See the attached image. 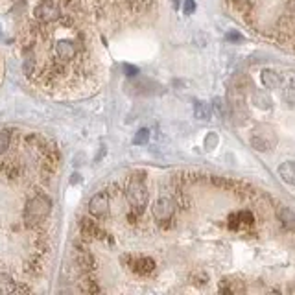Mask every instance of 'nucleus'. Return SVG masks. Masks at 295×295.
Segmentation results:
<instances>
[{
    "instance_id": "obj_19",
    "label": "nucleus",
    "mask_w": 295,
    "mask_h": 295,
    "mask_svg": "<svg viewBox=\"0 0 295 295\" xmlns=\"http://www.w3.org/2000/svg\"><path fill=\"white\" fill-rule=\"evenodd\" d=\"M190 282L192 284H196V286H205L207 282H209V275L203 271H196L190 275Z\"/></svg>"
},
{
    "instance_id": "obj_26",
    "label": "nucleus",
    "mask_w": 295,
    "mask_h": 295,
    "mask_svg": "<svg viewBox=\"0 0 295 295\" xmlns=\"http://www.w3.org/2000/svg\"><path fill=\"white\" fill-rule=\"evenodd\" d=\"M216 142H218V136H216V133H211V135L205 138V148H207V150H212V148L216 146Z\"/></svg>"
},
{
    "instance_id": "obj_23",
    "label": "nucleus",
    "mask_w": 295,
    "mask_h": 295,
    "mask_svg": "<svg viewBox=\"0 0 295 295\" xmlns=\"http://www.w3.org/2000/svg\"><path fill=\"white\" fill-rule=\"evenodd\" d=\"M236 214H238V219H240V223H242V225H251V223L255 221V216H253L249 211L236 212Z\"/></svg>"
},
{
    "instance_id": "obj_29",
    "label": "nucleus",
    "mask_w": 295,
    "mask_h": 295,
    "mask_svg": "<svg viewBox=\"0 0 295 295\" xmlns=\"http://www.w3.org/2000/svg\"><path fill=\"white\" fill-rule=\"evenodd\" d=\"M133 4H135L136 11H142V9H146V6H148V0H133Z\"/></svg>"
},
{
    "instance_id": "obj_5",
    "label": "nucleus",
    "mask_w": 295,
    "mask_h": 295,
    "mask_svg": "<svg viewBox=\"0 0 295 295\" xmlns=\"http://www.w3.org/2000/svg\"><path fill=\"white\" fill-rule=\"evenodd\" d=\"M33 15H35V19L41 21V23H54V21L59 19L61 13H59V8H57L54 2L46 0V2H41L37 8H35Z\"/></svg>"
},
{
    "instance_id": "obj_17",
    "label": "nucleus",
    "mask_w": 295,
    "mask_h": 295,
    "mask_svg": "<svg viewBox=\"0 0 295 295\" xmlns=\"http://www.w3.org/2000/svg\"><path fill=\"white\" fill-rule=\"evenodd\" d=\"M80 290L85 294H100V286L91 279H83L80 282Z\"/></svg>"
},
{
    "instance_id": "obj_31",
    "label": "nucleus",
    "mask_w": 295,
    "mask_h": 295,
    "mask_svg": "<svg viewBox=\"0 0 295 295\" xmlns=\"http://www.w3.org/2000/svg\"><path fill=\"white\" fill-rule=\"evenodd\" d=\"M70 183H72V185H74V183H80V174L72 175V181H70Z\"/></svg>"
},
{
    "instance_id": "obj_30",
    "label": "nucleus",
    "mask_w": 295,
    "mask_h": 295,
    "mask_svg": "<svg viewBox=\"0 0 295 295\" xmlns=\"http://www.w3.org/2000/svg\"><path fill=\"white\" fill-rule=\"evenodd\" d=\"M227 39H231V41H242V35L240 33H235V31H231L227 35Z\"/></svg>"
},
{
    "instance_id": "obj_8",
    "label": "nucleus",
    "mask_w": 295,
    "mask_h": 295,
    "mask_svg": "<svg viewBox=\"0 0 295 295\" xmlns=\"http://www.w3.org/2000/svg\"><path fill=\"white\" fill-rule=\"evenodd\" d=\"M55 54H57V57H59V59L70 61V59H74V57H76L78 48L72 41H59V43L55 45Z\"/></svg>"
},
{
    "instance_id": "obj_25",
    "label": "nucleus",
    "mask_w": 295,
    "mask_h": 295,
    "mask_svg": "<svg viewBox=\"0 0 295 295\" xmlns=\"http://www.w3.org/2000/svg\"><path fill=\"white\" fill-rule=\"evenodd\" d=\"M124 72H126V76L128 78H135V76H138L140 70L136 67H133V65H128V63H126V65H124Z\"/></svg>"
},
{
    "instance_id": "obj_18",
    "label": "nucleus",
    "mask_w": 295,
    "mask_h": 295,
    "mask_svg": "<svg viewBox=\"0 0 295 295\" xmlns=\"http://www.w3.org/2000/svg\"><path fill=\"white\" fill-rule=\"evenodd\" d=\"M212 107H214V111H216V114H218L219 118H225V116H227V104L221 98L212 100Z\"/></svg>"
},
{
    "instance_id": "obj_12",
    "label": "nucleus",
    "mask_w": 295,
    "mask_h": 295,
    "mask_svg": "<svg viewBox=\"0 0 295 295\" xmlns=\"http://www.w3.org/2000/svg\"><path fill=\"white\" fill-rule=\"evenodd\" d=\"M262 83L266 85V89H279L282 85V76L277 74L275 70L266 68V70H262Z\"/></svg>"
},
{
    "instance_id": "obj_1",
    "label": "nucleus",
    "mask_w": 295,
    "mask_h": 295,
    "mask_svg": "<svg viewBox=\"0 0 295 295\" xmlns=\"http://www.w3.org/2000/svg\"><path fill=\"white\" fill-rule=\"evenodd\" d=\"M50 211H52L50 197H46L45 194L33 196L30 201L26 203V209H24V221H26V225H28V227H33V225L41 223V221L50 214Z\"/></svg>"
},
{
    "instance_id": "obj_16",
    "label": "nucleus",
    "mask_w": 295,
    "mask_h": 295,
    "mask_svg": "<svg viewBox=\"0 0 295 295\" xmlns=\"http://www.w3.org/2000/svg\"><path fill=\"white\" fill-rule=\"evenodd\" d=\"M253 100H255V104H257L260 109H269V107H271V98L262 91H255Z\"/></svg>"
},
{
    "instance_id": "obj_10",
    "label": "nucleus",
    "mask_w": 295,
    "mask_h": 295,
    "mask_svg": "<svg viewBox=\"0 0 295 295\" xmlns=\"http://www.w3.org/2000/svg\"><path fill=\"white\" fill-rule=\"evenodd\" d=\"M277 218H279L280 225L284 229H290V231H295V212L292 209H288L284 205H280L277 209Z\"/></svg>"
},
{
    "instance_id": "obj_24",
    "label": "nucleus",
    "mask_w": 295,
    "mask_h": 295,
    "mask_svg": "<svg viewBox=\"0 0 295 295\" xmlns=\"http://www.w3.org/2000/svg\"><path fill=\"white\" fill-rule=\"evenodd\" d=\"M183 11H185V15H192V13L196 11V2H194V0H185Z\"/></svg>"
},
{
    "instance_id": "obj_14",
    "label": "nucleus",
    "mask_w": 295,
    "mask_h": 295,
    "mask_svg": "<svg viewBox=\"0 0 295 295\" xmlns=\"http://www.w3.org/2000/svg\"><path fill=\"white\" fill-rule=\"evenodd\" d=\"M194 114H196L197 120H209L211 118V106L203 100H197L194 104Z\"/></svg>"
},
{
    "instance_id": "obj_11",
    "label": "nucleus",
    "mask_w": 295,
    "mask_h": 295,
    "mask_svg": "<svg viewBox=\"0 0 295 295\" xmlns=\"http://www.w3.org/2000/svg\"><path fill=\"white\" fill-rule=\"evenodd\" d=\"M279 177L286 185H295V161H286L279 166Z\"/></svg>"
},
{
    "instance_id": "obj_7",
    "label": "nucleus",
    "mask_w": 295,
    "mask_h": 295,
    "mask_svg": "<svg viewBox=\"0 0 295 295\" xmlns=\"http://www.w3.org/2000/svg\"><path fill=\"white\" fill-rule=\"evenodd\" d=\"M74 260H76L78 268L81 269V271H92L94 269V257H92L89 249L81 245V243L76 242V251H74Z\"/></svg>"
},
{
    "instance_id": "obj_33",
    "label": "nucleus",
    "mask_w": 295,
    "mask_h": 295,
    "mask_svg": "<svg viewBox=\"0 0 295 295\" xmlns=\"http://www.w3.org/2000/svg\"><path fill=\"white\" fill-rule=\"evenodd\" d=\"M179 4H181V0H174V6H175V8H177Z\"/></svg>"
},
{
    "instance_id": "obj_15",
    "label": "nucleus",
    "mask_w": 295,
    "mask_h": 295,
    "mask_svg": "<svg viewBox=\"0 0 295 295\" xmlns=\"http://www.w3.org/2000/svg\"><path fill=\"white\" fill-rule=\"evenodd\" d=\"M15 280L9 275H0V294H13L15 292Z\"/></svg>"
},
{
    "instance_id": "obj_6",
    "label": "nucleus",
    "mask_w": 295,
    "mask_h": 295,
    "mask_svg": "<svg viewBox=\"0 0 295 295\" xmlns=\"http://www.w3.org/2000/svg\"><path fill=\"white\" fill-rule=\"evenodd\" d=\"M80 233L85 240H104L106 238V231L100 227L96 221L89 218H83L80 221Z\"/></svg>"
},
{
    "instance_id": "obj_2",
    "label": "nucleus",
    "mask_w": 295,
    "mask_h": 295,
    "mask_svg": "<svg viewBox=\"0 0 295 295\" xmlns=\"http://www.w3.org/2000/svg\"><path fill=\"white\" fill-rule=\"evenodd\" d=\"M126 197H128L129 205L133 207L135 212H140L146 209L148 205V188L144 185V177H136V174L131 177L128 188H126Z\"/></svg>"
},
{
    "instance_id": "obj_20",
    "label": "nucleus",
    "mask_w": 295,
    "mask_h": 295,
    "mask_svg": "<svg viewBox=\"0 0 295 295\" xmlns=\"http://www.w3.org/2000/svg\"><path fill=\"white\" fill-rule=\"evenodd\" d=\"M9 142H11V133L6 131V129H4V131H0V155L8 152Z\"/></svg>"
},
{
    "instance_id": "obj_13",
    "label": "nucleus",
    "mask_w": 295,
    "mask_h": 295,
    "mask_svg": "<svg viewBox=\"0 0 295 295\" xmlns=\"http://www.w3.org/2000/svg\"><path fill=\"white\" fill-rule=\"evenodd\" d=\"M219 292L221 294H238V292H243V284L240 280L223 279L219 282Z\"/></svg>"
},
{
    "instance_id": "obj_9",
    "label": "nucleus",
    "mask_w": 295,
    "mask_h": 295,
    "mask_svg": "<svg viewBox=\"0 0 295 295\" xmlns=\"http://www.w3.org/2000/svg\"><path fill=\"white\" fill-rule=\"evenodd\" d=\"M131 268H133V271L138 273V275H150V273L155 269V260L150 257L135 258V260L131 262Z\"/></svg>"
},
{
    "instance_id": "obj_21",
    "label": "nucleus",
    "mask_w": 295,
    "mask_h": 295,
    "mask_svg": "<svg viewBox=\"0 0 295 295\" xmlns=\"http://www.w3.org/2000/svg\"><path fill=\"white\" fill-rule=\"evenodd\" d=\"M148 138H150V129L142 128V129H138V133L135 135L133 144H135V146H142V144L148 142Z\"/></svg>"
},
{
    "instance_id": "obj_32",
    "label": "nucleus",
    "mask_w": 295,
    "mask_h": 295,
    "mask_svg": "<svg viewBox=\"0 0 295 295\" xmlns=\"http://www.w3.org/2000/svg\"><path fill=\"white\" fill-rule=\"evenodd\" d=\"M290 85H292V87L295 89V72L292 74V76H290Z\"/></svg>"
},
{
    "instance_id": "obj_3",
    "label": "nucleus",
    "mask_w": 295,
    "mask_h": 295,
    "mask_svg": "<svg viewBox=\"0 0 295 295\" xmlns=\"http://www.w3.org/2000/svg\"><path fill=\"white\" fill-rule=\"evenodd\" d=\"M174 212H175V203L172 197H159L152 207V214L155 221L159 223H164V221H170L174 218Z\"/></svg>"
},
{
    "instance_id": "obj_27",
    "label": "nucleus",
    "mask_w": 295,
    "mask_h": 295,
    "mask_svg": "<svg viewBox=\"0 0 295 295\" xmlns=\"http://www.w3.org/2000/svg\"><path fill=\"white\" fill-rule=\"evenodd\" d=\"M240 225H242V223H240V219H238V214H231V216H229V229L235 231V229H240Z\"/></svg>"
},
{
    "instance_id": "obj_4",
    "label": "nucleus",
    "mask_w": 295,
    "mask_h": 295,
    "mask_svg": "<svg viewBox=\"0 0 295 295\" xmlns=\"http://www.w3.org/2000/svg\"><path fill=\"white\" fill-rule=\"evenodd\" d=\"M89 212L94 218H106L109 214V194L102 190L89 199Z\"/></svg>"
},
{
    "instance_id": "obj_22",
    "label": "nucleus",
    "mask_w": 295,
    "mask_h": 295,
    "mask_svg": "<svg viewBox=\"0 0 295 295\" xmlns=\"http://www.w3.org/2000/svg\"><path fill=\"white\" fill-rule=\"evenodd\" d=\"M251 146H253L257 152H268V150H269V144L266 142L264 138H260V136H257V135L251 138Z\"/></svg>"
},
{
    "instance_id": "obj_28",
    "label": "nucleus",
    "mask_w": 295,
    "mask_h": 295,
    "mask_svg": "<svg viewBox=\"0 0 295 295\" xmlns=\"http://www.w3.org/2000/svg\"><path fill=\"white\" fill-rule=\"evenodd\" d=\"M33 68H35V63H33L31 57H28V59L24 61V72H26L28 76H31V74H33Z\"/></svg>"
}]
</instances>
